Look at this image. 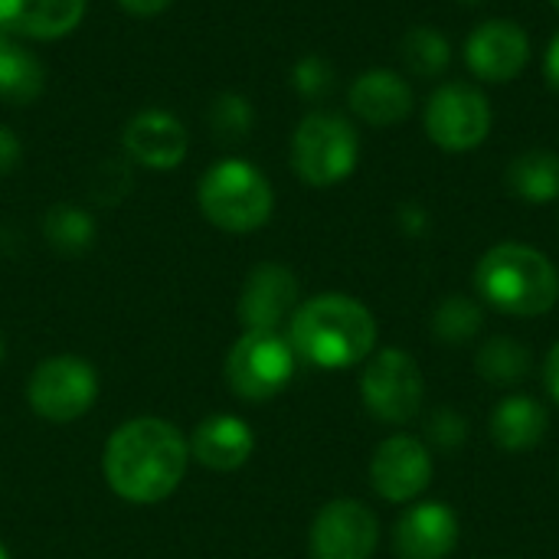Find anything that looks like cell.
<instances>
[{
    "mask_svg": "<svg viewBox=\"0 0 559 559\" xmlns=\"http://www.w3.org/2000/svg\"><path fill=\"white\" fill-rule=\"evenodd\" d=\"M377 544H380L377 514L350 498L324 504L308 534L311 559H370Z\"/></svg>",
    "mask_w": 559,
    "mask_h": 559,
    "instance_id": "30bf717a",
    "label": "cell"
},
{
    "mask_svg": "<svg viewBox=\"0 0 559 559\" xmlns=\"http://www.w3.org/2000/svg\"><path fill=\"white\" fill-rule=\"evenodd\" d=\"M98 396V377L92 364L79 357H49L43 360L26 386V400L36 416L46 423H72L92 409Z\"/></svg>",
    "mask_w": 559,
    "mask_h": 559,
    "instance_id": "9c48e42d",
    "label": "cell"
},
{
    "mask_svg": "<svg viewBox=\"0 0 559 559\" xmlns=\"http://www.w3.org/2000/svg\"><path fill=\"white\" fill-rule=\"evenodd\" d=\"M491 102L485 92L465 82H445L426 98L423 124L436 147L449 154L475 151L491 134Z\"/></svg>",
    "mask_w": 559,
    "mask_h": 559,
    "instance_id": "52a82bcc",
    "label": "cell"
},
{
    "mask_svg": "<svg viewBox=\"0 0 559 559\" xmlns=\"http://www.w3.org/2000/svg\"><path fill=\"white\" fill-rule=\"evenodd\" d=\"M298 308V278L278 262H262L249 272L239 295V318L246 331H278Z\"/></svg>",
    "mask_w": 559,
    "mask_h": 559,
    "instance_id": "4fadbf2b",
    "label": "cell"
},
{
    "mask_svg": "<svg viewBox=\"0 0 559 559\" xmlns=\"http://www.w3.org/2000/svg\"><path fill=\"white\" fill-rule=\"evenodd\" d=\"M295 373V350L278 331H246L226 357V383L246 403L278 396Z\"/></svg>",
    "mask_w": 559,
    "mask_h": 559,
    "instance_id": "8992f818",
    "label": "cell"
},
{
    "mask_svg": "<svg viewBox=\"0 0 559 559\" xmlns=\"http://www.w3.org/2000/svg\"><path fill=\"white\" fill-rule=\"evenodd\" d=\"M292 85L305 95V98H324L334 88V69L328 59L321 56H305L295 72H292Z\"/></svg>",
    "mask_w": 559,
    "mask_h": 559,
    "instance_id": "4316f807",
    "label": "cell"
},
{
    "mask_svg": "<svg viewBox=\"0 0 559 559\" xmlns=\"http://www.w3.org/2000/svg\"><path fill=\"white\" fill-rule=\"evenodd\" d=\"M255 449L252 429L236 416H213L197 426L190 452L210 472H236L249 462Z\"/></svg>",
    "mask_w": 559,
    "mask_h": 559,
    "instance_id": "ac0fdd59",
    "label": "cell"
},
{
    "mask_svg": "<svg viewBox=\"0 0 559 559\" xmlns=\"http://www.w3.org/2000/svg\"><path fill=\"white\" fill-rule=\"evenodd\" d=\"M288 344L295 357L324 367L341 370L364 364L377 347V321L350 295H318L295 308L288 321Z\"/></svg>",
    "mask_w": 559,
    "mask_h": 559,
    "instance_id": "7a4b0ae2",
    "label": "cell"
},
{
    "mask_svg": "<svg viewBox=\"0 0 559 559\" xmlns=\"http://www.w3.org/2000/svg\"><path fill=\"white\" fill-rule=\"evenodd\" d=\"M547 426L550 416L534 396H508L491 413V439L511 455L537 449L547 436Z\"/></svg>",
    "mask_w": 559,
    "mask_h": 559,
    "instance_id": "d6986e66",
    "label": "cell"
},
{
    "mask_svg": "<svg viewBox=\"0 0 559 559\" xmlns=\"http://www.w3.org/2000/svg\"><path fill=\"white\" fill-rule=\"evenodd\" d=\"M508 187L524 203H550L559 197V154L547 147H531L518 154L508 167Z\"/></svg>",
    "mask_w": 559,
    "mask_h": 559,
    "instance_id": "44dd1931",
    "label": "cell"
},
{
    "mask_svg": "<svg viewBox=\"0 0 559 559\" xmlns=\"http://www.w3.org/2000/svg\"><path fill=\"white\" fill-rule=\"evenodd\" d=\"M88 0H0V29L16 39H62L82 16Z\"/></svg>",
    "mask_w": 559,
    "mask_h": 559,
    "instance_id": "2e32d148",
    "label": "cell"
},
{
    "mask_svg": "<svg viewBox=\"0 0 559 559\" xmlns=\"http://www.w3.org/2000/svg\"><path fill=\"white\" fill-rule=\"evenodd\" d=\"M20 164V138L0 124V174L13 170Z\"/></svg>",
    "mask_w": 559,
    "mask_h": 559,
    "instance_id": "f1b7e54d",
    "label": "cell"
},
{
    "mask_svg": "<svg viewBox=\"0 0 559 559\" xmlns=\"http://www.w3.org/2000/svg\"><path fill=\"white\" fill-rule=\"evenodd\" d=\"M400 559H445L459 547V518L442 501H419L400 521L393 534Z\"/></svg>",
    "mask_w": 559,
    "mask_h": 559,
    "instance_id": "9a60e30c",
    "label": "cell"
},
{
    "mask_svg": "<svg viewBox=\"0 0 559 559\" xmlns=\"http://www.w3.org/2000/svg\"><path fill=\"white\" fill-rule=\"evenodd\" d=\"M432 481V452L416 436H390L370 462V485L390 504L416 501Z\"/></svg>",
    "mask_w": 559,
    "mask_h": 559,
    "instance_id": "8fae6325",
    "label": "cell"
},
{
    "mask_svg": "<svg viewBox=\"0 0 559 559\" xmlns=\"http://www.w3.org/2000/svg\"><path fill=\"white\" fill-rule=\"evenodd\" d=\"M210 124L213 131L223 138V141H239L249 134L252 128V105L249 98L236 95V92H226L219 95L213 105H210Z\"/></svg>",
    "mask_w": 559,
    "mask_h": 559,
    "instance_id": "484cf974",
    "label": "cell"
},
{
    "mask_svg": "<svg viewBox=\"0 0 559 559\" xmlns=\"http://www.w3.org/2000/svg\"><path fill=\"white\" fill-rule=\"evenodd\" d=\"M200 213L223 233H255L269 223L275 210V193L269 177L239 157L213 164L197 187Z\"/></svg>",
    "mask_w": 559,
    "mask_h": 559,
    "instance_id": "277c9868",
    "label": "cell"
},
{
    "mask_svg": "<svg viewBox=\"0 0 559 559\" xmlns=\"http://www.w3.org/2000/svg\"><path fill=\"white\" fill-rule=\"evenodd\" d=\"M544 75H547L550 88L559 92V33L550 39V46H547V56H544Z\"/></svg>",
    "mask_w": 559,
    "mask_h": 559,
    "instance_id": "4dcf8cb0",
    "label": "cell"
},
{
    "mask_svg": "<svg viewBox=\"0 0 559 559\" xmlns=\"http://www.w3.org/2000/svg\"><path fill=\"white\" fill-rule=\"evenodd\" d=\"M350 108L373 128H393L413 111V88L393 69H367L350 85Z\"/></svg>",
    "mask_w": 559,
    "mask_h": 559,
    "instance_id": "e0dca14e",
    "label": "cell"
},
{
    "mask_svg": "<svg viewBox=\"0 0 559 559\" xmlns=\"http://www.w3.org/2000/svg\"><path fill=\"white\" fill-rule=\"evenodd\" d=\"M429 439L439 449H459L468 439V423L459 413H452V409H439L429 419Z\"/></svg>",
    "mask_w": 559,
    "mask_h": 559,
    "instance_id": "83f0119b",
    "label": "cell"
},
{
    "mask_svg": "<svg viewBox=\"0 0 559 559\" xmlns=\"http://www.w3.org/2000/svg\"><path fill=\"white\" fill-rule=\"evenodd\" d=\"M544 383H547L550 396L559 403V341L554 344V350L547 354V364H544Z\"/></svg>",
    "mask_w": 559,
    "mask_h": 559,
    "instance_id": "1f68e13d",
    "label": "cell"
},
{
    "mask_svg": "<svg viewBox=\"0 0 559 559\" xmlns=\"http://www.w3.org/2000/svg\"><path fill=\"white\" fill-rule=\"evenodd\" d=\"M465 62L481 82H511L531 62V39L514 20H488L468 36Z\"/></svg>",
    "mask_w": 559,
    "mask_h": 559,
    "instance_id": "7c38bea8",
    "label": "cell"
},
{
    "mask_svg": "<svg viewBox=\"0 0 559 559\" xmlns=\"http://www.w3.org/2000/svg\"><path fill=\"white\" fill-rule=\"evenodd\" d=\"M190 462V445L167 419L141 416L118 426L105 445V481L131 504H157L177 491Z\"/></svg>",
    "mask_w": 559,
    "mask_h": 559,
    "instance_id": "6da1fadb",
    "label": "cell"
},
{
    "mask_svg": "<svg viewBox=\"0 0 559 559\" xmlns=\"http://www.w3.org/2000/svg\"><path fill=\"white\" fill-rule=\"evenodd\" d=\"M43 233L46 239L52 242V249L66 252V255H75V252H85L95 239V223L85 210L72 206V203H59L46 213V223H43Z\"/></svg>",
    "mask_w": 559,
    "mask_h": 559,
    "instance_id": "cb8c5ba5",
    "label": "cell"
},
{
    "mask_svg": "<svg viewBox=\"0 0 559 559\" xmlns=\"http://www.w3.org/2000/svg\"><path fill=\"white\" fill-rule=\"evenodd\" d=\"M432 331L445 344H465L481 331V308L472 298L449 295L432 314Z\"/></svg>",
    "mask_w": 559,
    "mask_h": 559,
    "instance_id": "d4e9b609",
    "label": "cell"
},
{
    "mask_svg": "<svg viewBox=\"0 0 559 559\" xmlns=\"http://www.w3.org/2000/svg\"><path fill=\"white\" fill-rule=\"evenodd\" d=\"M459 3H465V7H475V3H485V0H459Z\"/></svg>",
    "mask_w": 559,
    "mask_h": 559,
    "instance_id": "d6a6232c",
    "label": "cell"
},
{
    "mask_svg": "<svg viewBox=\"0 0 559 559\" xmlns=\"http://www.w3.org/2000/svg\"><path fill=\"white\" fill-rule=\"evenodd\" d=\"M403 62L413 75L419 79H436L449 69L452 62V46L449 39L432 29V26H413L403 36Z\"/></svg>",
    "mask_w": 559,
    "mask_h": 559,
    "instance_id": "603a6c76",
    "label": "cell"
},
{
    "mask_svg": "<svg viewBox=\"0 0 559 559\" xmlns=\"http://www.w3.org/2000/svg\"><path fill=\"white\" fill-rule=\"evenodd\" d=\"M550 3H554V7H557V10H559V0H550Z\"/></svg>",
    "mask_w": 559,
    "mask_h": 559,
    "instance_id": "d590c367",
    "label": "cell"
},
{
    "mask_svg": "<svg viewBox=\"0 0 559 559\" xmlns=\"http://www.w3.org/2000/svg\"><path fill=\"white\" fill-rule=\"evenodd\" d=\"M124 154L147 170H174L187 157V128L164 108L138 111L121 131Z\"/></svg>",
    "mask_w": 559,
    "mask_h": 559,
    "instance_id": "5bb4252c",
    "label": "cell"
},
{
    "mask_svg": "<svg viewBox=\"0 0 559 559\" xmlns=\"http://www.w3.org/2000/svg\"><path fill=\"white\" fill-rule=\"evenodd\" d=\"M170 3H174V0H118V7H121L124 13H131V16H141V20L164 13Z\"/></svg>",
    "mask_w": 559,
    "mask_h": 559,
    "instance_id": "f546056e",
    "label": "cell"
},
{
    "mask_svg": "<svg viewBox=\"0 0 559 559\" xmlns=\"http://www.w3.org/2000/svg\"><path fill=\"white\" fill-rule=\"evenodd\" d=\"M475 370L485 383L495 386H514L531 373V350L514 341V337H491L478 357H475Z\"/></svg>",
    "mask_w": 559,
    "mask_h": 559,
    "instance_id": "7402d4cb",
    "label": "cell"
},
{
    "mask_svg": "<svg viewBox=\"0 0 559 559\" xmlns=\"http://www.w3.org/2000/svg\"><path fill=\"white\" fill-rule=\"evenodd\" d=\"M423 370L406 350L386 347L380 354H370V364L360 377V400L373 419L386 426H403L416 419V413L423 409Z\"/></svg>",
    "mask_w": 559,
    "mask_h": 559,
    "instance_id": "ba28073f",
    "label": "cell"
},
{
    "mask_svg": "<svg viewBox=\"0 0 559 559\" xmlns=\"http://www.w3.org/2000/svg\"><path fill=\"white\" fill-rule=\"evenodd\" d=\"M46 88V66L23 39L0 29V102L33 105Z\"/></svg>",
    "mask_w": 559,
    "mask_h": 559,
    "instance_id": "ffe728a7",
    "label": "cell"
},
{
    "mask_svg": "<svg viewBox=\"0 0 559 559\" xmlns=\"http://www.w3.org/2000/svg\"><path fill=\"white\" fill-rule=\"evenodd\" d=\"M0 360H3V337H0Z\"/></svg>",
    "mask_w": 559,
    "mask_h": 559,
    "instance_id": "e575fe53",
    "label": "cell"
},
{
    "mask_svg": "<svg viewBox=\"0 0 559 559\" xmlns=\"http://www.w3.org/2000/svg\"><path fill=\"white\" fill-rule=\"evenodd\" d=\"M360 160L357 128L334 111H311L292 134V170L308 187L344 183Z\"/></svg>",
    "mask_w": 559,
    "mask_h": 559,
    "instance_id": "5b68a950",
    "label": "cell"
},
{
    "mask_svg": "<svg viewBox=\"0 0 559 559\" xmlns=\"http://www.w3.org/2000/svg\"><path fill=\"white\" fill-rule=\"evenodd\" d=\"M0 559H10V554H7V547L0 544Z\"/></svg>",
    "mask_w": 559,
    "mask_h": 559,
    "instance_id": "836d02e7",
    "label": "cell"
},
{
    "mask_svg": "<svg viewBox=\"0 0 559 559\" xmlns=\"http://www.w3.org/2000/svg\"><path fill=\"white\" fill-rule=\"evenodd\" d=\"M475 288L501 314L537 318L559 301V272L544 252L524 242H501L478 259Z\"/></svg>",
    "mask_w": 559,
    "mask_h": 559,
    "instance_id": "3957f363",
    "label": "cell"
}]
</instances>
